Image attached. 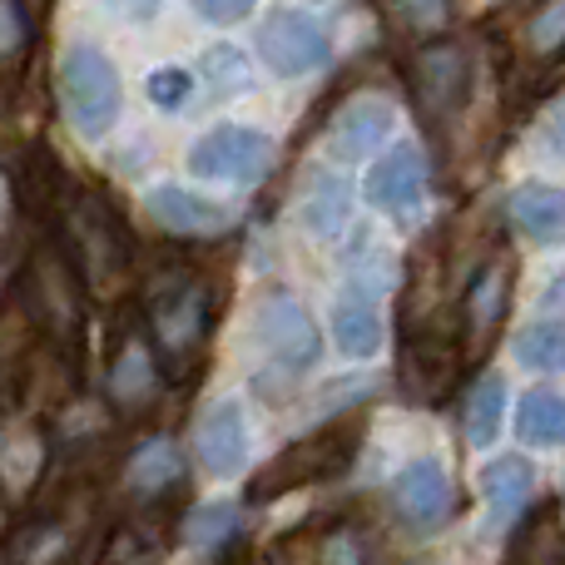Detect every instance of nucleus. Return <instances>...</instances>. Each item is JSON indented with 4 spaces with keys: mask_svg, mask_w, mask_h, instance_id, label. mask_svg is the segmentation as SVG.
I'll use <instances>...</instances> for the list:
<instances>
[{
    "mask_svg": "<svg viewBox=\"0 0 565 565\" xmlns=\"http://www.w3.org/2000/svg\"><path fill=\"white\" fill-rule=\"evenodd\" d=\"M55 95L60 115L85 145H99L109 129L119 125V105H125V85L109 55L89 40H70L55 60Z\"/></svg>",
    "mask_w": 565,
    "mask_h": 565,
    "instance_id": "f257e3e1",
    "label": "nucleus"
},
{
    "mask_svg": "<svg viewBox=\"0 0 565 565\" xmlns=\"http://www.w3.org/2000/svg\"><path fill=\"white\" fill-rule=\"evenodd\" d=\"M471 79H477V60L461 40H427L412 50L407 60V85L417 99L427 125H451L471 99Z\"/></svg>",
    "mask_w": 565,
    "mask_h": 565,
    "instance_id": "f03ea898",
    "label": "nucleus"
},
{
    "mask_svg": "<svg viewBox=\"0 0 565 565\" xmlns=\"http://www.w3.org/2000/svg\"><path fill=\"white\" fill-rule=\"evenodd\" d=\"M274 164V139L254 125H214L189 149V174L209 184H258Z\"/></svg>",
    "mask_w": 565,
    "mask_h": 565,
    "instance_id": "7ed1b4c3",
    "label": "nucleus"
},
{
    "mask_svg": "<svg viewBox=\"0 0 565 565\" xmlns=\"http://www.w3.org/2000/svg\"><path fill=\"white\" fill-rule=\"evenodd\" d=\"M258 55L278 79H302L332 60V30L312 10H268V20L258 25Z\"/></svg>",
    "mask_w": 565,
    "mask_h": 565,
    "instance_id": "20e7f679",
    "label": "nucleus"
},
{
    "mask_svg": "<svg viewBox=\"0 0 565 565\" xmlns=\"http://www.w3.org/2000/svg\"><path fill=\"white\" fill-rule=\"evenodd\" d=\"M511 288H516V258H511L507 244L487 248L481 264L467 274V288H461V342H471V352H481L497 328L507 322L511 308Z\"/></svg>",
    "mask_w": 565,
    "mask_h": 565,
    "instance_id": "39448f33",
    "label": "nucleus"
},
{
    "mask_svg": "<svg viewBox=\"0 0 565 565\" xmlns=\"http://www.w3.org/2000/svg\"><path fill=\"white\" fill-rule=\"evenodd\" d=\"M254 338H258V348L278 362V372H288V377L308 372L312 362L322 358L318 322L308 318V308H302L292 292H268V298L258 302L254 308Z\"/></svg>",
    "mask_w": 565,
    "mask_h": 565,
    "instance_id": "423d86ee",
    "label": "nucleus"
},
{
    "mask_svg": "<svg viewBox=\"0 0 565 565\" xmlns=\"http://www.w3.org/2000/svg\"><path fill=\"white\" fill-rule=\"evenodd\" d=\"M387 497H392V511L402 516V526L422 531V536L441 531L451 516H457V487H451L447 467H441L437 457L407 461V467L392 477Z\"/></svg>",
    "mask_w": 565,
    "mask_h": 565,
    "instance_id": "0eeeda50",
    "label": "nucleus"
},
{
    "mask_svg": "<svg viewBox=\"0 0 565 565\" xmlns=\"http://www.w3.org/2000/svg\"><path fill=\"white\" fill-rule=\"evenodd\" d=\"M427 184L431 174L422 145H392L367 174V204L397 224H417L422 204H427Z\"/></svg>",
    "mask_w": 565,
    "mask_h": 565,
    "instance_id": "6e6552de",
    "label": "nucleus"
},
{
    "mask_svg": "<svg viewBox=\"0 0 565 565\" xmlns=\"http://www.w3.org/2000/svg\"><path fill=\"white\" fill-rule=\"evenodd\" d=\"M194 451H199V467L209 477L228 481L248 467V451H254V437H248V412L238 397H218L199 412V427H194Z\"/></svg>",
    "mask_w": 565,
    "mask_h": 565,
    "instance_id": "1a4fd4ad",
    "label": "nucleus"
},
{
    "mask_svg": "<svg viewBox=\"0 0 565 565\" xmlns=\"http://www.w3.org/2000/svg\"><path fill=\"white\" fill-rule=\"evenodd\" d=\"M392 125H397V109H392L387 95H352L348 105L332 109L322 139H328V154L338 159V164H358L372 149L387 145Z\"/></svg>",
    "mask_w": 565,
    "mask_h": 565,
    "instance_id": "9d476101",
    "label": "nucleus"
},
{
    "mask_svg": "<svg viewBox=\"0 0 565 565\" xmlns=\"http://www.w3.org/2000/svg\"><path fill=\"white\" fill-rule=\"evenodd\" d=\"M352 447H358V431L352 427L312 431L308 441L282 451L274 461V477H264L258 491H288V487H308V481H322V477H338V471L352 461Z\"/></svg>",
    "mask_w": 565,
    "mask_h": 565,
    "instance_id": "9b49d317",
    "label": "nucleus"
},
{
    "mask_svg": "<svg viewBox=\"0 0 565 565\" xmlns=\"http://www.w3.org/2000/svg\"><path fill=\"white\" fill-rule=\"evenodd\" d=\"M209 288L194 278L174 282L169 292H159L154 298V338L164 342L169 358H189V352L204 342L209 332Z\"/></svg>",
    "mask_w": 565,
    "mask_h": 565,
    "instance_id": "f8f14e48",
    "label": "nucleus"
},
{
    "mask_svg": "<svg viewBox=\"0 0 565 565\" xmlns=\"http://www.w3.org/2000/svg\"><path fill=\"white\" fill-rule=\"evenodd\" d=\"M145 214L179 238H214V234H224L228 218H234L224 204H214V199L194 194V189H184V184L145 189Z\"/></svg>",
    "mask_w": 565,
    "mask_h": 565,
    "instance_id": "ddd939ff",
    "label": "nucleus"
},
{
    "mask_svg": "<svg viewBox=\"0 0 565 565\" xmlns=\"http://www.w3.org/2000/svg\"><path fill=\"white\" fill-rule=\"evenodd\" d=\"M332 342H338L342 358H358V362L382 352V308H377L372 282L352 278L338 292V302H332Z\"/></svg>",
    "mask_w": 565,
    "mask_h": 565,
    "instance_id": "4468645a",
    "label": "nucleus"
},
{
    "mask_svg": "<svg viewBox=\"0 0 565 565\" xmlns=\"http://www.w3.org/2000/svg\"><path fill=\"white\" fill-rule=\"evenodd\" d=\"M531 497H536V467H531L526 457H501L481 471V501H487L491 531H501V526L526 516Z\"/></svg>",
    "mask_w": 565,
    "mask_h": 565,
    "instance_id": "2eb2a0df",
    "label": "nucleus"
},
{
    "mask_svg": "<svg viewBox=\"0 0 565 565\" xmlns=\"http://www.w3.org/2000/svg\"><path fill=\"white\" fill-rule=\"evenodd\" d=\"M507 218L541 248L565 244V189L551 184H521L507 199Z\"/></svg>",
    "mask_w": 565,
    "mask_h": 565,
    "instance_id": "dca6fc26",
    "label": "nucleus"
},
{
    "mask_svg": "<svg viewBox=\"0 0 565 565\" xmlns=\"http://www.w3.org/2000/svg\"><path fill=\"white\" fill-rule=\"evenodd\" d=\"M298 218L312 238H338L352 218V189L332 169H312L298 199Z\"/></svg>",
    "mask_w": 565,
    "mask_h": 565,
    "instance_id": "f3484780",
    "label": "nucleus"
},
{
    "mask_svg": "<svg viewBox=\"0 0 565 565\" xmlns=\"http://www.w3.org/2000/svg\"><path fill=\"white\" fill-rule=\"evenodd\" d=\"M501 417H507V382L497 372H487V377H477V387L467 392V407H461L467 447H491L501 431Z\"/></svg>",
    "mask_w": 565,
    "mask_h": 565,
    "instance_id": "a211bd4d",
    "label": "nucleus"
},
{
    "mask_svg": "<svg viewBox=\"0 0 565 565\" xmlns=\"http://www.w3.org/2000/svg\"><path fill=\"white\" fill-rule=\"evenodd\" d=\"M511 358H516L526 372H546V377L565 372V322L561 318L526 322V328L511 338Z\"/></svg>",
    "mask_w": 565,
    "mask_h": 565,
    "instance_id": "6ab92c4d",
    "label": "nucleus"
},
{
    "mask_svg": "<svg viewBox=\"0 0 565 565\" xmlns=\"http://www.w3.org/2000/svg\"><path fill=\"white\" fill-rule=\"evenodd\" d=\"M516 437L526 447H565V397L551 387L526 392L516 412Z\"/></svg>",
    "mask_w": 565,
    "mask_h": 565,
    "instance_id": "aec40b11",
    "label": "nucleus"
},
{
    "mask_svg": "<svg viewBox=\"0 0 565 565\" xmlns=\"http://www.w3.org/2000/svg\"><path fill=\"white\" fill-rule=\"evenodd\" d=\"M507 565H565V531L556 511H536L521 521Z\"/></svg>",
    "mask_w": 565,
    "mask_h": 565,
    "instance_id": "412c9836",
    "label": "nucleus"
},
{
    "mask_svg": "<svg viewBox=\"0 0 565 565\" xmlns=\"http://www.w3.org/2000/svg\"><path fill=\"white\" fill-rule=\"evenodd\" d=\"M179 471H184V461H179V447L164 437L145 441V447L135 451V461H129V487L145 491V497H154V491L174 487Z\"/></svg>",
    "mask_w": 565,
    "mask_h": 565,
    "instance_id": "4be33fe9",
    "label": "nucleus"
},
{
    "mask_svg": "<svg viewBox=\"0 0 565 565\" xmlns=\"http://www.w3.org/2000/svg\"><path fill=\"white\" fill-rule=\"evenodd\" d=\"M204 85L214 89L218 99H234L254 89V65L238 45H209L204 50Z\"/></svg>",
    "mask_w": 565,
    "mask_h": 565,
    "instance_id": "5701e85b",
    "label": "nucleus"
},
{
    "mask_svg": "<svg viewBox=\"0 0 565 565\" xmlns=\"http://www.w3.org/2000/svg\"><path fill=\"white\" fill-rule=\"evenodd\" d=\"M238 531V507L234 501H204V507H194L184 516V541L199 551H218L228 546Z\"/></svg>",
    "mask_w": 565,
    "mask_h": 565,
    "instance_id": "b1692460",
    "label": "nucleus"
},
{
    "mask_svg": "<svg viewBox=\"0 0 565 565\" xmlns=\"http://www.w3.org/2000/svg\"><path fill=\"white\" fill-rule=\"evenodd\" d=\"M109 392H115L119 402H145L149 392H154V358H149V348L129 342V348L119 352L115 372H109Z\"/></svg>",
    "mask_w": 565,
    "mask_h": 565,
    "instance_id": "393cba45",
    "label": "nucleus"
},
{
    "mask_svg": "<svg viewBox=\"0 0 565 565\" xmlns=\"http://www.w3.org/2000/svg\"><path fill=\"white\" fill-rule=\"evenodd\" d=\"M526 45L536 60H556L565 50V0H546L526 20Z\"/></svg>",
    "mask_w": 565,
    "mask_h": 565,
    "instance_id": "a878e982",
    "label": "nucleus"
},
{
    "mask_svg": "<svg viewBox=\"0 0 565 565\" xmlns=\"http://www.w3.org/2000/svg\"><path fill=\"white\" fill-rule=\"evenodd\" d=\"M145 95H149V105H159L164 115H179V109H189V99H194V75H189L184 65H159L154 75L145 79Z\"/></svg>",
    "mask_w": 565,
    "mask_h": 565,
    "instance_id": "bb28decb",
    "label": "nucleus"
},
{
    "mask_svg": "<svg viewBox=\"0 0 565 565\" xmlns=\"http://www.w3.org/2000/svg\"><path fill=\"white\" fill-rule=\"evenodd\" d=\"M25 45H30L25 6H20V0H0V65H6V60H15Z\"/></svg>",
    "mask_w": 565,
    "mask_h": 565,
    "instance_id": "cd10ccee",
    "label": "nucleus"
},
{
    "mask_svg": "<svg viewBox=\"0 0 565 565\" xmlns=\"http://www.w3.org/2000/svg\"><path fill=\"white\" fill-rule=\"evenodd\" d=\"M392 15H397L402 30H441V20H447V0H392Z\"/></svg>",
    "mask_w": 565,
    "mask_h": 565,
    "instance_id": "c85d7f7f",
    "label": "nucleus"
},
{
    "mask_svg": "<svg viewBox=\"0 0 565 565\" xmlns=\"http://www.w3.org/2000/svg\"><path fill=\"white\" fill-rule=\"evenodd\" d=\"M189 6H194L199 15L209 20V25H234V20L254 15L258 0H189Z\"/></svg>",
    "mask_w": 565,
    "mask_h": 565,
    "instance_id": "c756f323",
    "label": "nucleus"
},
{
    "mask_svg": "<svg viewBox=\"0 0 565 565\" xmlns=\"http://www.w3.org/2000/svg\"><path fill=\"white\" fill-rule=\"evenodd\" d=\"M546 145L565 159V95L551 105V115H546Z\"/></svg>",
    "mask_w": 565,
    "mask_h": 565,
    "instance_id": "7c9ffc66",
    "label": "nucleus"
},
{
    "mask_svg": "<svg viewBox=\"0 0 565 565\" xmlns=\"http://www.w3.org/2000/svg\"><path fill=\"white\" fill-rule=\"evenodd\" d=\"M328 565H358V546H352L348 536H338L328 546Z\"/></svg>",
    "mask_w": 565,
    "mask_h": 565,
    "instance_id": "2f4dec72",
    "label": "nucleus"
},
{
    "mask_svg": "<svg viewBox=\"0 0 565 565\" xmlns=\"http://www.w3.org/2000/svg\"><path fill=\"white\" fill-rule=\"evenodd\" d=\"M546 308H551V312H565V274L546 288Z\"/></svg>",
    "mask_w": 565,
    "mask_h": 565,
    "instance_id": "473e14b6",
    "label": "nucleus"
},
{
    "mask_svg": "<svg viewBox=\"0 0 565 565\" xmlns=\"http://www.w3.org/2000/svg\"><path fill=\"white\" fill-rule=\"evenodd\" d=\"M125 6H129V15H135V20H149L159 6H164V0H125Z\"/></svg>",
    "mask_w": 565,
    "mask_h": 565,
    "instance_id": "72a5a7b5",
    "label": "nucleus"
}]
</instances>
